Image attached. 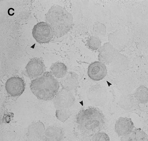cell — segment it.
I'll list each match as a JSON object with an SVG mask.
<instances>
[{"label":"cell","instance_id":"cell-1","mask_svg":"<svg viewBox=\"0 0 148 141\" xmlns=\"http://www.w3.org/2000/svg\"><path fill=\"white\" fill-rule=\"evenodd\" d=\"M74 123L77 135L91 136L103 128L104 123V116L98 108L90 107L80 110L75 117Z\"/></svg>","mask_w":148,"mask_h":141},{"label":"cell","instance_id":"cell-2","mask_svg":"<svg viewBox=\"0 0 148 141\" xmlns=\"http://www.w3.org/2000/svg\"><path fill=\"white\" fill-rule=\"evenodd\" d=\"M45 20L51 26L54 35L59 38L66 34L71 30L73 18L72 15L65 8L54 5L46 14Z\"/></svg>","mask_w":148,"mask_h":141},{"label":"cell","instance_id":"cell-3","mask_svg":"<svg viewBox=\"0 0 148 141\" xmlns=\"http://www.w3.org/2000/svg\"><path fill=\"white\" fill-rule=\"evenodd\" d=\"M59 84L50 72L46 71L32 80L30 90L39 99L49 100L54 98L58 91Z\"/></svg>","mask_w":148,"mask_h":141},{"label":"cell","instance_id":"cell-4","mask_svg":"<svg viewBox=\"0 0 148 141\" xmlns=\"http://www.w3.org/2000/svg\"><path fill=\"white\" fill-rule=\"evenodd\" d=\"M32 34L36 42L40 44L49 43L54 35L50 25L48 22H38L35 25Z\"/></svg>","mask_w":148,"mask_h":141},{"label":"cell","instance_id":"cell-5","mask_svg":"<svg viewBox=\"0 0 148 141\" xmlns=\"http://www.w3.org/2000/svg\"><path fill=\"white\" fill-rule=\"evenodd\" d=\"M53 99L54 104L57 109H69L75 102L71 92L63 88L59 90Z\"/></svg>","mask_w":148,"mask_h":141},{"label":"cell","instance_id":"cell-6","mask_svg":"<svg viewBox=\"0 0 148 141\" xmlns=\"http://www.w3.org/2000/svg\"><path fill=\"white\" fill-rule=\"evenodd\" d=\"M25 83L21 78L18 76L11 77L5 83V89L8 94L13 97L18 96L24 92Z\"/></svg>","mask_w":148,"mask_h":141},{"label":"cell","instance_id":"cell-7","mask_svg":"<svg viewBox=\"0 0 148 141\" xmlns=\"http://www.w3.org/2000/svg\"><path fill=\"white\" fill-rule=\"evenodd\" d=\"M44 70L45 65L42 60L37 57L31 59L25 67L26 74L31 79H35L42 75Z\"/></svg>","mask_w":148,"mask_h":141},{"label":"cell","instance_id":"cell-8","mask_svg":"<svg viewBox=\"0 0 148 141\" xmlns=\"http://www.w3.org/2000/svg\"><path fill=\"white\" fill-rule=\"evenodd\" d=\"M107 71L106 67L103 63L95 61L89 66L87 73L91 79L98 81L102 80L105 77Z\"/></svg>","mask_w":148,"mask_h":141},{"label":"cell","instance_id":"cell-9","mask_svg":"<svg viewBox=\"0 0 148 141\" xmlns=\"http://www.w3.org/2000/svg\"><path fill=\"white\" fill-rule=\"evenodd\" d=\"M45 130V126L42 122L38 121L32 123L27 128V137L32 140L43 139Z\"/></svg>","mask_w":148,"mask_h":141},{"label":"cell","instance_id":"cell-10","mask_svg":"<svg viewBox=\"0 0 148 141\" xmlns=\"http://www.w3.org/2000/svg\"><path fill=\"white\" fill-rule=\"evenodd\" d=\"M133 127V123L130 118L121 117L116 121L115 129L119 136H125L131 133Z\"/></svg>","mask_w":148,"mask_h":141},{"label":"cell","instance_id":"cell-11","mask_svg":"<svg viewBox=\"0 0 148 141\" xmlns=\"http://www.w3.org/2000/svg\"><path fill=\"white\" fill-rule=\"evenodd\" d=\"M59 82L62 88L71 92L78 86V75L74 72H69L60 79Z\"/></svg>","mask_w":148,"mask_h":141},{"label":"cell","instance_id":"cell-12","mask_svg":"<svg viewBox=\"0 0 148 141\" xmlns=\"http://www.w3.org/2000/svg\"><path fill=\"white\" fill-rule=\"evenodd\" d=\"M63 137V131L60 128L50 126L45 130L43 139L44 140L60 141L62 140Z\"/></svg>","mask_w":148,"mask_h":141},{"label":"cell","instance_id":"cell-13","mask_svg":"<svg viewBox=\"0 0 148 141\" xmlns=\"http://www.w3.org/2000/svg\"><path fill=\"white\" fill-rule=\"evenodd\" d=\"M50 72L56 78H60L64 77L67 73V68L63 63L57 62L51 65Z\"/></svg>","mask_w":148,"mask_h":141},{"label":"cell","instance_id":"cell-14","mask_svg":"<svg viewBox=\"0 0 148 141\" xmlns=\"http://www.w3.org/2000/svg\"><path fill=\"white\" fill-rule=\"evenodd\" d=\"M69 109H57L56 112V116L57 118L64 123L69 117L70 113Z\"/></svg>","mask_w":148,"mask_h":141},{"label":"cell","instance_id":"cell-15","mask_svg":"<svg viewBox=\"0 0 148 141\" xmlns=\"http://www.w3.org/2000/svg\"><path fill=\"white\" fill-rule=\"evenodd\" d=\"M101 42L96 36H91L88 39L87 44L89 47L93 50H97L100 47Z\"/></svg>","mask_w":148,"mask_h":141},{"label":"cell","instance_id":"cell-16","mask_svg":"<svg viewBox=\"0 0 148 141\" xmlns=\"http://www.w3.org/2000/svg\"><path fill=\"white\" fill-rule=\"evenodd\" d=\"M93 140L106 141L109 140L108 136L105 133L103 132H98L94 135Z\"/></svg>","mask_w":148,"mask_h":141}]
</instances>
